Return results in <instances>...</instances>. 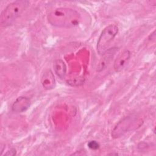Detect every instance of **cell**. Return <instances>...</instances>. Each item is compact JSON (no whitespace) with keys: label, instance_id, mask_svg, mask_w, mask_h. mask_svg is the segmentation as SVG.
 <instances>
[{"label":"cell","instance_id":"cell-1","mask_svg":"<svg viewBox=\"0 0 156 156\" xmlns=\"http://www.w3.org/2000/svg\"><path fill=\"white\" fill-rule=\"evenodd\" d=\"M80 13L71 8L59 7L51 11L48 15V22L59 27H74L80 21Z\"/></svg>","mask_w":156,"mask_h":156},{"label":"cell","instance_id":"cell-2","mask_svg":"<svg viewBox=\"0 0 156 156\" xmlns=\"http://www.w3.org/2000/svg\"><path fill=\"white\" fill-rule=\"evenodd\" d=\"M29 4V1L26 0H17L9 4L1 13V26L6 27L12 24L21 15Z\"/></svg>","mask_w":156,"mask_h":156},{"label":"cell","instance_id":"cell-3","mask_svg":"<svg viewBox=\"0 0 156 156\" xmlns=\"http://www.w3.org/2000/svg\"><path fill=\"white\" fill-rule=\"evenodd\" d=\"M143 123V121L136 116L130 115L124 117L118 122L112 131V137L118 138L127 132L139 128Z\"/></svg>","mask_w":156,"mask_h":156},{"label":"cell","instance_id":"cell-4","mask_svg":"<svg viewBox=\"0 0 156 156\" xmlns=\"http://www.w3.org/2000/svg\"><path fill=\"white\" fill-rule=\"evenodd\" d=\"M118 27L116 24H110L105 27L102 31L98 38L96 46L97 52L102 55L108 48L118 32Z\"/></svg>","mask_w":156,"mask_h":156},{"label":"cell","instance_id":"cell-5","mask_svg":"<svg viewBox=\"0 0 156 156\" xmlns=\"http://www.w3.org/2000/svg\"><path fill=\"white\" fill-rule=\"evenodd\" d=\"M118 48L117 47H112L107 49L102 55L101 58L97 65L96 71L101 73L104 71L112 61L115 54L117 52Z\"/></svg>","mask_w":156,"mask_h":156},{"label":"cell","instance_id":"cell-6","mask_svg":"<svg viewBox=\"0 0 156 156\" xmlns=\"http://www.w3.org/2000/svg\"><path fill=\"white\" fill-rule=\"evenodd\" d=\"M40 81L42 87L46 90H52L56 85L54 75L51 69H47L43 73Z\"/></svg>","mask_w":156,"mask_h":156},{"label":"cell","instance_id":"cell-7","mask_svg":"<svg viewBox=\"0 0 156 156\" xmlns=\"http://www.w3.org/2000/svg\"><path fill=\"white\" fill-rule=\"evenodd\" d=\"M30 101L25 96H20L16 99L12 105V110L15 113H23L30 107Z\"/></svg>","mask_w":156,"mask_h":156},{"label":"cell","instance_id":"cell-8","mask_svg":"<svg viewBox=\"0 0 156 156\" xmlns=\"http://www.w3.org/2000/svg\"><path fill=\"white\" fill-rule=\"evenodd\" d=\"M131 56V53L129 50L122 51L115 59L113 63L114 69L116 72L121 71L127 64Z\"/></svg>","mask_w":156,"mask_h":156},{"label":"cell","instance_id":"cell-9","mask_svg":"<svg viewBox=\"0 0 156 156\" xmlns=\"http://www.w3.org/2000/svg\"><path fill=\"white\" fill-rule=\"evenodd\" d=\"M53 68L56 75L61 79H63L67 71L66 65L65 63L60 58L55 59L53 62Z\"/></svg>","mask_w":156,"mask_h":156},{"label":"cell","instance_id":"cell-10","mask_svg":"<svg viewBox=\"0 0 156 156\" xmlns=\"http://www.w3.org/2000/svg\"><path fill=\"white\" fill-rule=\"evenodd\" d=\"M85 82V79L82 77H75L67 80L68 84L71 87H79L83 85Z\"/></svg>","mask_w":156,"mask_h":156},{"label":"cell","instance_id":"cell-11","mask_svg":"<svg viewBox=\"0 0 156 156\" xmlns=\"http://www.w3.org/2000/svg\"><path fill=\"white\" fill-rule=\"evenodd\" d=\"M88 147L91 149V150H97L99 148V143H98L96 141L94 140H92V141H90L88 144Z\"/></svg>","mask_w":156,"mask_h":156},{"label":"cell","instance_id":"cell-12","mask_svg":"<svg viewBox=\"0 0 156 156\" xmlns=\"http://www.w3.org/2000/svg\"><path fill=\"white\" fill-rule=\"evenodd\" d=\"M16 154V149L15 148H11L10 149V150L7 151V152L4 154V155H14Z\"/></svg>","mask_w":156,"mask_h":156}]
</instances>
